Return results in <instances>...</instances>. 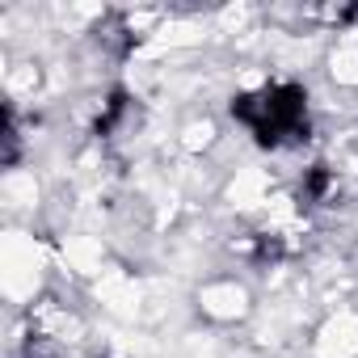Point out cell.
<instances>
[{"label":"cell","instance_id":"1","mask_svg":"<svg viewBox=\"0 0 358 358\" xmlns=\"http://www.w3.org/2000/svg\"><path fill=\"white\" fill-rule=\"evenodd\" d=\"M232 114L266 148H278L287 139L308 135V93L295 80H274V85H262L253 93H241L232 101Z\"/></svg>","mask_w":358,"mask_h":358}]
</instances>
